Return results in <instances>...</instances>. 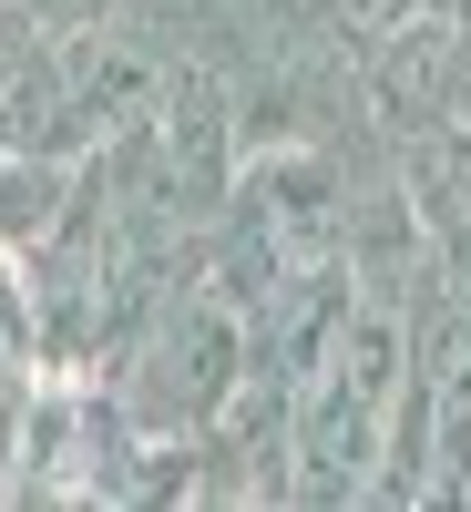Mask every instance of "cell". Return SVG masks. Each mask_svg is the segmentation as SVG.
I'll use <instances>...</instances> for the list:
<instances>
[{"label": "cell", "instance_id": "1", "mask_svg": "<svg viewBox=\"0 0 471 512\" xmlns=\"http://www.w3.org/2000/svg\"><path fill=\"white\" fill-rule=\"evenodd\" d=\"M0 11H21V21H72V31H93V21H134V0H0Z\"/></svg>", "mask_w": 471, "mask_h": 512}]
</instances>
